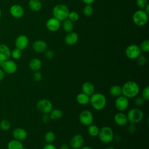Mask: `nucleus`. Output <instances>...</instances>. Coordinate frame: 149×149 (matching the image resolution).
<instances>
[{"label": "nucleus", "mask_w": 149, "mask_h": 149, "mask_svg": "<svg viewBox=\"0 0 149 149\" xmlns=\"http://www.w3.org/2000/svg\"><path fill=\"white\" fill-rule=\"evenodd\" d=\"M127 132L130 133V134H133L134 133L136 130H137V127L135 125V124L134 123H131L130 124L128 127H127Z\"/></svg>", "instance_id": "37998d69"}, {"label": "nucleus", "mask_w": 149, "mask_h": 149, "mask_svg": "<svg viewBox=\"0 0 149 149\" xmlns=\"http://www.w3.org/2000/svg\"><path fill=\"white\" fill-rule=\"evenodd\" d=\"M0 36H1V33H0Z\"/></svg>", "instance_id": "13d9d810"}, {"label": "nucleus", "mask_w": 149, "mask_h": 149, "mask_svg": "<svg viewBox=\"0 0 149 149\" xmlns=\"http://www.w3.org/2000/svg\"><path fill=\"white\" fill-rule=\"evenodd\" d=\"M3 62H4V61H3L0 60V67H1V68H2V66L3 64Z\"/></svg>", "instance_id": "603ef678"}, {"label": "nucleus", "mask_w": 149, "mask_h": 149, "mask_svg": "<svg viewBox=\"0 0 149 149\" xmlns=\"http://www.w3.org/2000/svg\"><path fill=\"white\" fill-rule=\"evenodd\" d=\"M81 1L86 5H91L95 1V0H81Z\"/></svg>", "instance_id": "de8ad7c7"}, {"label": "nucleus", "mask_w": 149, "mask_h": 149, "mask_svg": "<svg viewBox=\"0 0 149 149\" xmlns=\"http://www.w3.org/2000/svg\"><path fill=\"white\" fill-rule=\"evenodd\" d=\"M100 140L105 144L111 143L113 139V132L112 128L109 126H105L100 129L99 133L98 134Z\"/></svg>", "instance_id": "20e7f679"}, {"label": "nucleus", "mask_w": 149, "mask_h": 149, "mask_svg": "<svg viewBox=\"0 0 149 149\" xmlns=\"http://www.w3.org/2000/svg\"><path fill=\"white\" fill-rule=\"evenodd\" d=\"M69 148H70V146L68 144H63L60 146L59 149H69Z\"/></svg>", "instance_id": "09e8293b"}, {"label": "nucleus", "mask_w": 149, "mask_h": 149, "mask_svg": "<svg viewBox=\"0 0 149 149\" xmlns=\"http://www.w3.org/2000/svg\"><path fill=\"white\" fill-rule=\"evenodd\" d=\"M42 66L41 61L37 58H33L30 60L29 63V67L30 70L34 72L38 71Z\"/></svg>", "instance_id": "4be33fe9"}, {"label": "nucleus", "mask_w": 149, "mask_h": 149, "mask_svg": "<svg viewBox=\"0 0 149 149\" xmlns=\"http://www.w3.org/2000/svg\"><path fill=\"white\" fill-rule=\"evenodd\" d=\"M44 56L46 58L48 59H52L54 56H55V54L54 52L52 50H46L44 52Z\"/></svg>", "instance_id": "a19ab883"}, {"label": "nucleus", "mask_w": 149, "mask_h": 149, "mask_svg": "<svg viewBox=\"0 0 149 149\" xmlns=\"http://www.w3.org/2000/svg\"><path fill=\"white\" fill-rule=\"evenodd\" d=\"M139 91V86L134 81H127L122 86V94L127 98H135Z\"/></svg>", "instance_id": "f257e3e1"}, {"label": "nucleus", "mask_w": 149, "mask_h": 149, "mask_svg": "<svg viewBox=\"0 0 149 149\" xmlns=\"http://www.w3.org/2000/svg\"><path fill=\"white\" fill-rule=\"evenodd\" d=\"M62 29L66 33H70L73 29V23L69 19H66L63 21L62 24Z\"/></svg>", "instance_id": "bb28decb"}, {"label": "nucleus", "mask_w": 149, "mask_h": 149, "mask_svg": "<svg viewBox=\"0 0 149 149\" xmlns=\"http://www.w3.org/2000/svg\"><path fill=\"white\" fill-rule=\"evenodd\" d=\"M29 45V38L24 34L18 36L15 41V46L20 50L25 49Z\"/></svg>", "instance_id": "ddd939ff"}, {"label": "nucleus", "mask_w": 149, "mask_h": 149, "mask_svg": "<svg viewBox=\"0 0 149 149\" xmlns=\"http://www.w3.org/2000/svg\"><path fill=\"white\" fill-rule=\"evenodd\" d=\"M132 20L135 25L143 26L148 22V15L143 9H139L133 13Z\"/></svg>", "instance_id": "39448f33"}, {"label": "nucleus", "mask_w": 149, "mask_h": 149, "mask_svg": "<svg viewBox=\"0 0 149 149\" xmlns=\"http://www.w3.org/2000/svg\"><path fill=\"white\" fill-rule=\"evenodd\" d=\"M80 122L84 126H89L91 125L94 120V117L92 112L87 109L82 111L79 116Z\"/></svg>", "instance_id": "1a4fd4ad"}, {"label": "nucleus", "mask_w": 149, "mask_h": 149, "mask_svg": "<svg viewBox=\"0 0 149 149\" xmlns=\"http://www.w3.org/2000/svg\"><path fill=\"white\" fill-rule=\"evenodd\" d=\"M129 101L127 97L124 95H120L116 97L115 101V106L118 111L122 112L125 111L129 107Z\"/></svg>", "instance_id": "9d476101"}, {"label": "nucleus", "mask_w": 149, "mask_h": 149, "mask_svg": "<svg viewBox=\"0 0 149 149\" xmlns=\"http://www.w3.org/2000/svg\"><path fill=\"white\" fill-rule=\"evenodd\" d=\"M136 3L137 6L139 9H143L146 5L148 3V2L147 0H136Z\"/></svg>", "instance_id": "58836bf2"}, {"label": "nucleus", "mask_w": 149, "mask_h": 149, "mask_svg": "<svg viewBox=\"0 0 149 149\" xmlns=\"http://www.w3.org/2000/svg\"><path fill=\"white\" fill-rule=\"evenodd\" d=\"M68 19L70 20L72 22H76L79 19V15L76 11H71L69 12L68 17Z\"/></svg>", "instance_id": "473e14b6"}, {"label": "nucleus", "mask_w": 149, "mask_h": 149, "mask_svg": "<svg viewBox=\"0 0 149 149\" xmlns=\"http://www.w3.org/2000/svg\"><path fill=\"white\" fill-rule=\"evenodd\" d=\"M128 122L131 123H138L143 119L144 114L143 111L138 108L130 109L126 114Z\"/></svg>", "instance_id": "423d86ee"}, {"label": "nucleus", "mask_w": 149, "mask_h": 149, "mask_svg": "<svg viewBox=\"0 0 149 149\" xmlns=\"http://www.w3.org/2000/svg\"><path fill=\"white\" fill-rule=\"evenodd\" d=\"M47 29L51 32L58 31L61 27V22L54 17L49 18L45 23Z\"/></svg>", "instance_id": "2eb2a0df"}, {"label": "nucleus", "mask_w": 149, "mask_h": 149, "mask_svg": "<svg viewBox=\"0 0 149 149\" xmlns=\"http://www.w3.org/2000/svg\"><path fill=\"white\" fill-rule=\"evenodd\" d=\"M144 10L148 15L149 14V4H148V3H147V4L146 5V6L144 7Z\"/></svg>", "instance_id": "8fccbe9b"}, {"label": "nucleus", "mask_w": 149, "mask_h": 149, "mask_svg": "<svg viewBox=\"0 0 149 149\" xmlns=\"http://www.w3.org/2000/svg\"><path fill=\"white\" fill-rule=\"evenodd\" d=\"M28 5L33 12H38L42 8V3L40 0H29Z\"/></svg>", "instance_id": "5701e85b"}, {"label": "nucleus", "mask_w": 149, "mask_h": 149, "mask_svg": "<svg viewBox=\"0 0 149 149\" xmlns=\"http://www.w3.org/2000/svg\"><path fill=\"white\" fill-rule=\"evenodd\" d=\"M22 55V50L15 48L11 51L10 56H12V58L14 59H19L21 58Z\"/></svg>", "instance_id": "72a5a7b5"}, {"label": "nucleus", "mask_w": 149, "mask_h": 149, "mask_svg": "<svg viewBox=\"0 0 149 149\" xmlns=\"http://www.w3.org/2000/svg\"><path fill=\"white\" fill-rule=\"evenodd\" d=\"M9 13L15 19H20L24 15V10L21 5L19 4H13L9 8Z\"/></svg>", "instance_id": "4468645a"}, {"label": "nucleus", "mask_w": 149, "mask_h": 149, "mask_svg": "<svg viewBox=\"0 0 149 149\" xmlns=\"http://www.w3.org/2000/svg\"><path fill=\"white\" fill-rule=\"evenodd\" d=\"M11 126L10 122L6 119H2L0 122V128L4 131H7L10 129Z\"/></svg>", "instance_id": "2f4dec72"}, {"label": "nucleus", "mask_w": 149, "mask_h": 149, "mask_svg": "<svg viewBox=\"0 0 149 149\" xmlns=\"http://www.w3.org/2000/svg\"><path fill=\"white\" fill-rule=\"evenodd\" d=\"M82 93L90 96L94 93L95 87L94 84L90 81H86L81 86Z\"/></svg>", "instance_id": "412c9836"}, {"label": "nucleus", "mask_w": 149, "mask_h": 149, "mask_svg": "<svg viewBox=\"0 0 149 149\" xmlns=\"http://www.w3.org/2000/svg\"><path fill=\"white\" fill-rule=\"evenodd\" d=\"M7 148L8 149H23L24 147L20 141L13 139L8 142Z\"/></svg>", "instance_id": "a878e982"}, {"label": "nucleus", "mask_w": 149, "mask_h": 149, "mask_svg": "<svg viewBox=\"0 0 149 149\" xmlns=\"http://www.w3.org/2000/svg\"><path fill=\"white\" fill-rule=\"evenodd\" d=\"M23 149H27V148H24V147Z\"/></svg>", "instance_id": "6e6d98bb"}, {"label": "nucleus", "mask_w": 149, "mask_h": 149, "mask_svg": "<svg viewBox=\"0 0 149 149\" xmlns=\"http://www.w3.org/2000/svg\"><path fill=\"white\" fill-rule=\"evenodd\" d=\"M141 51L144 52H148L149 51V40H145L141 42L139 46Z\"/></svg>", "instance_id": "f704fd0d"}, {"label": "nucleus", "mask_w": 149, "mask_h": 149, "mask_svg": "<svg viewBox=\"0 0 149 149\" xmlns=\"http://www.w3.org/2000/svg\"><path fill=\"white\" fill-rule=\"evenodd\" d=\"M42 149H56V148L52 143H47L43 147Z\"/></svg>", "instance_id": "c03bdc74"}, {"label": "nucleus", "mask_w": 149, "mask_h": 149, "mask_svg": "<svg viewBox=\"0 0 149 149\" xmlns=\"http://www.w3.org/2000/svg\"><path fill=\"white\" fill-rule=\"evenodd\" d=\"M76 101L80 105H86L90 102V96L83 93H79L76 96Z\"/></svg>", "instance_id": "393cba45"}, {"label": "nucleus", "mask_w": 149, "mask_h": 149, "mask_svg": "<svg viewBox=\"0 0 149 149\" xmlns=\"http://www.w3.org/2000/svg\"><path fill=\"white\" fill-rule=\"evenodd\" d=\"M42 78V75L41 73L38 71L35 72L33 74V79L36 81H40Z\"/></svg>", "instance_id": "ea45409f"}, {"label": "nucleus", "mask_w": 149, "mask_h": 149, "mask_svg": "<svg viewBox=\"0 0 149 149\" xmlns=\"http://www.w3.org/2000/svg\"><path fill=\"white\" fill-rule=\"evenodd\" d=\"M105 149H115V148L113 147L109 146V147H107V148H105Z\"/></svg>", "instance_id": "864d4df0"}, {"label": "nucleus", "mask_w": 149, "mask_h": 149, "mask_svg": "<svg viewBox=\"0 0 149 149\" xmlns=\"http://www.w3.org/2000/svg\"><path fill=\"white\" fill-rule=\"evenodd\" d=\"M141 97L145 101L149 100V87L146 86L142 90Z\"/></svg>", "instance_id": "c9c22d12"}, {"label": "nucleus", "mask_w": 149, "mask_h": 149, "mask_svg": "<svg viewBox=\"0 0 149 149\" xmlns=\"http://www.w3.org/2000/svg\"><path fill=\"white\" fill-rule=\"evenodd\" d=\"M13 137L14 139H16L19 141L24 140L27 137V133L26 130L21 127H17L14 129L12 133Z\"/></svg>", "instance_id": "a211bd4d"}, {"label": "nucleus", "mask_w": 149, "mask_h": 149, "mask_svg": "<svg viewBox=\"0 0 149 149\" xmlns=\"http://www.w3.org/2000/svg\"><path fill=\"white\" fill-rule=\"evenodd\" d=\"M84 139L83 136L79 134H76L72 136L70 140V146L73 149H80L83 146Z\"/></svg>", "instance_id": "f8f14e48"}, {"label": "nucleus", "mask_w": 149, "mask_h": 149, "mask_svg": "<svg viewBox=\"0 0 149 149\" xmlns=\"http://www.w3.org/2000/svg\"><path fill=\"white\" fill-rule=\"evenodd\" d=\"M147 62V59L145 56L143 55H140L137 58V62L139 65L140 66H143Z\"/></svg>", "instance_id": "4c0bfd02"}, {"label": "nucleus", "mask_w": 149, "mask_h": 149, "mask_svg": "<svg viewBox=\"0 0 149 149\" xmlns=\"http://www.w3.org/2000/svg\"><path fill=\"white\" fill-rule=\"evenodd\" d=\"M141 50L139 45L130 44L125 49L126 56L129 59H136L141 54Z\"/></svg>", "instance_id": "0eeeda50"}, {"label": "nucleus", "mask_w": 149, "mask_h": 149, "mask_svg": "<svg viewBox=\"0 0 149 149\" xmlns=\"http://www.w3.org/2000/svg\"><path fill=\"white\" fill-rule=\"evenodd\" d=\"M47 42L42 40H37L33 42L32 44L33 49L37 53L42 54L47 49Z\"/></svg>", "instance_id": "dca6fc26"}, {"label": "nucleus", "mask_w": 149, "mask_h": 149, "mask_svg": "<svg viewBox=\"0 0 149 149\" xmlns=\"http://www.w3.org/2000/svg\"><path fill=\"white\" fill-rule=\"evenodd\" d=\"M44 139L47 143H52L55 140V134L53 132L48 131L45 134Z\"/></svg>", "instance_id": "c756f323"}, {"label": "nucleus", "mask_w": 149, "mask_h": 149, "mask_svg": "<svg viewBox=\"0 0 149 149\" xmlns=\"http://www.w3.org/2000/svg\"><path fill=\"white\" fill-rule=\"evenodd\" d=\"M5 77V72L2 69H0V82L3 80Z\"/></svg>", "instance_id": "a18cd8bd"}, {"label": "nucleus", "mask_w": 149, "mask_h": 149, "mask_svg": "<svg viewBox=\"0 0 149 149\" xmlns=\"http://www.w3.org/2000/svg\"><path fill=\"white\" fill-rule=\"evenodd\" d=\"M11 51L9 47L5 44H0V60L5 61L6 60L9 59L10 58Z\"/></svg>", "instance_id": "f3484780"}, {"label": "nucleus", "mask_w": 149, "mask_h": 149, "mask_svg": "<svg viewBox=\"0 0 149 149\" xmlns=\"http://www.w3.org/2000/svg\"><path fill=\"white\" fill-rule=\"evenodd\" d=\"M93 8L91 5H86L83 9V13L87 17L91 16L93 13Z\"/></svg>", "instance_id": "7c9ffc66"}, {"label": "nucleus", "mask_w": 149, "mask_h": 149, "mask_svg": "<svg viewBox=\"0 0 149 149\" xmlns=\"http://www.w3.org/2000/svg\"><path fill=\"white\" fill-rule=\"evenodd\" d=\"M109 93L111 96L116 98L122 95V87L117 84L113 85L110 87Z\"/></svg>", "instance_id": "b1692460"}, {"label": "nucleus", "mask_w": 149, "mask_h": 149, "mask_svg": "<svg viewBox=\"0 0 149 149\" xmlns=\"http://www.w3.org/2000/svg\"><path fill=\"white\" fill-rule=\"evenodd\" d=\"M2 69L6 73L13 74L16 72L17 69V65L14 61L8 59L4 61L2 66Z\"/></svg>", "instance_id": "9b49d317"}, {"label": "nucleus", "mask_w": 149, "mask_h": 149, "mask_svg": "<svg viewBox=\"0 0 149 149\" xmlns=\"http://www.w3.org/2000/svg\"><path fill=\"white\" fill-rule=\"evenodd\" d=\"M79 40L78 34L75 33L71 31L70 33H68V34L65 36L64 38V41L66 44L68 45H73L77 43Z\"/></svg>", "instance_id": "aec40b11"}, {"label": "nucleus", "mask_w": 149, "mask_h": 149, "mask_svg": "<svg viewBox=\"0 0 149 149\" xmlns=\"http://www.w3.org/2000/svg\"><path fill=\"white\" fill-rule=\"evenodd\" d=\"M36 108L42 113H49L52 109V104L47 99H41L37 102Z\"/></svg>", "instance_id": "6e6552de"}, {"label": "nucleus", "mask_w": 149, "mask_h": 149, "mask_svg": "<svg viewBox=\"0 0 149 149\" xmlns=\"http://www.w3.org/2000/svg\"><path fill=\"white\" fill-rule=\"evenodd\" d=\"M145 100L142 98V97H136L134 100V103L135 104V105L137 107H141L144 103Z\"/></svg>", "instance_id": "e433bc0d"}, {"label": "nucleus", "mask_w": 149, "mask_h": 149, "mask_svg": "<svg viewBox=\"0 0 149 149\" xmlns=\"http://www.w3.org/2000/svg\"><path fill=\"white\" fill-rule=\"evenodd\" d=\"M40 1H44V0H40Z\"/></svg>", "instance_id": "4d7b16f0"}, {"label": "nucleus", "mask_w": 149, "mask_h": 149, "mask_svg": "<svg viewBox=\"0 0 149 149\" xmlns=\"http://www.w3.org/2000/svg\"><path fill=\"white\" fill-rule=\"evenodd\" d=\"M87 132L90 136H91L92 137H96L98 136V134L99 133L100 129L97 126L91 124V125L88 126Z\"/></svg>", "instance_id": "c85d7f7f"}, {"label": "nucleus", "mask_w": 149, "mask_h": 149, "mask_svg": "<svg viewBox=\"0 0 149 149\" xmlns=\"http://www.w3.org/2000/svg\"><path fill=\"white\" fill-rule=\"evenodd\" d=\"M41 119L42 122L45 124L49 123L50 121L52 120L50 117V115L48 113H44V115L42 116Z\"/></svg>", "instance_id": "79ce46f5"}, {"label": "nucleus", "mask_w": 149, "mask_h": 149, "mask_svg": "<svg viewBox=\"0 0 149 149\" xmlns=\"http://www.w3.org/2000/svg\"><path fill=\"white\" fill-rule=\"evenodd\" d=\"M113 120L115 123L120 126H123L127 124L128 122L127 116L126 114L122 112L116 113L113 117Z\"/></svg>", "instance_id": "6ab92c4d"}, {"label": "nucleus", "mask_w": 149, "mask_h": 149, "mask_svg": "<svg viewBox=\"0 0 149 149\" xmlns=\"http://www.w3.org/2000/svg\"><path fill=\"white\" fill-rule=\"evenodd\" d=\"M80 149H93V148L89 146H83Z\"/></svg>", "instance_id": "3c124183"}, {"label": "nucleus", "mask_w": 149, "mask_h": 149, "mask_svg": "<svg viewBox=\"0 0 149 149\" xmlns=\"http://www.w3.org/2000/svg\"><path fill=\"white\" fill-rule=\"evenodd\" d=\"M70 12L69 8L65 4H57L52 9V15L53 17L57 19L60 22L68 19V15Z\"/></svg>", "instance_id": "7ed1b4c3"}, {"label": "nucleus", "mask_w": 149, "mask_h": 149, "mask_svg": "<svg viewBox=\"0 0 149 149\" xmlns=\"http://www.w3.org/2000/svg\"><path fill=\"white\" fill-rule=\"evenodd\" d=\"M1 16H2V11H1V9H0V19L1 18Z\"/></svg>", "instance_id": "5fc2aeb1"}, {"label": "nucleus", "mask_w": 149, "mask_h": 149, "mask_svg": "<svg viewBox=\"0 0 149 149\" xmlns=\"http://www.w3.org/2000/svg\"><path fill=\"white\" fill-rule=\"evenodd\" d=\"M89 102L94 109L101 111L103 109L106 105L107 98L103 94L96 93L90 95Z\"/></svg>", "instance_id": "f03ea898"}, {"label": "nucleus", "mask_w": 149, "mask_h": 149, "mask_svg": "<svg viewBox=\"0 0 149 149\" xmlns=\"http://www.w3.org/2000/svg\"><path fill=\"white\" fill-rule=\"evenodd\" d=\"M121 140V137L119 135H116L113 136V140H114L116 143H119Z\"/></svg>", "instance_id": "49530a36"}, {"label": "nucleus", "mask_w": 149, "mask_h": 149, "mask_svg": "<svg viewBox=\"0 0 149 149\" xmlns=\"http://www.w3.org/2000/svg\"><path fill=\"white\" fill-rule=\"evenodd\" d=\"M49 113L50 117L52 120H58L61 119L63 116L62 111L58 108L52 109Z\"/></svg>", "instance_id": "cd10ccee"}]
</instances>
